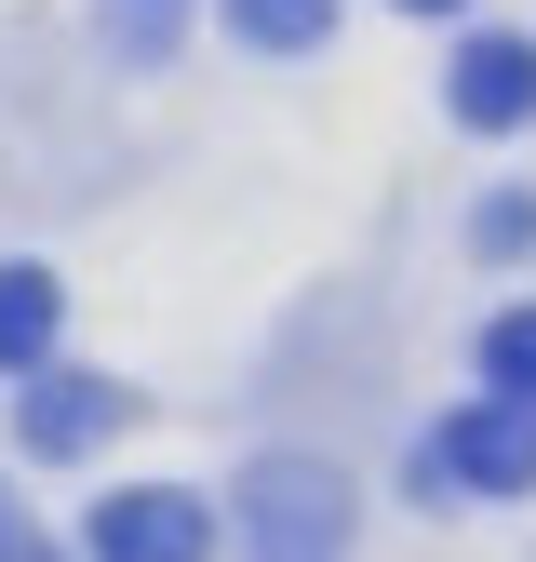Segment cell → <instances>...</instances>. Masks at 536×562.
Returning <instances> with one entry per match:
<instances>
[{"label": "cell", "mask_w": 536, "mask_h": 562, "mask_svg": "<svg viewBox=\"0 0 536 562\" xmlns=\"http://www.w3.org/2000/svg\"><path fill=\"white\" fill-rule=\"evenodd\" d=\"M429 496H536V402L483 389V402L429 442Z\"/></svg>", "instance_id": "cell-2"}, {"label": "cell", "mask_w": 536, "mask_h": 562, "mask_svg": "<svg viewBox=\"0 0 536 562\" xmlns=\"http://www.w3.org/2000/svg\"><path fill=\"white\" fill-rule=\"evenodd\" d=\"M402 14H469V0H402Z\"/></svg>", "instance_id": "cell-11"}, {"label": "cell", "mask_w": 536, "mask_h": 562, "mask_svg": "<svg viewBox=\"0 0 536 562\" xmlns=\"http://www.w3.org/2000/svg\"><path fill=\"white\" fill-rule=\"evenodd\" d=\"M469 241H483V255H523V241H536V201H523V188H496L483 215H469Z\"/></svg>", "instance_id": "cell-9"}, {"label": "cell", "mask_w": 536, "mask_h": 562, "mask_svg": "<svg viewBox=\"0 0 536 562\" xmlns=\"http://www.w3.org/2000/svg\"><path fill=\"white\" fill-rule=\"evenodd\" d=\"M67 335V281L54 268H0V375H41Z\"/></svg>", "instance_id": "cell-6"}, {"label": "cell", "mask_w": 536, "mask_h": 562, "mask_svg": "<svg viewBox=\"0 0 536 562\" xmlns=\"http://www.w3.org/2000/svg\"><path fill=\"white\" fill-rule=\"evenodd\" d=\"M443 108H456L469 134H523V121H536V41H523V27H469L456 67H443Z\"/></svg>", "instance_id": "cell-4"}, {"label": "cell", "mask_w": 536, "mask_h": 562, "mask_svg": "<svg viewBox=\"0 0 536 562\" xmlns=\"http://www.w3.org/2000/svg\"><path fill=\"white\" fill-rule=\"evenodd\" d=\"M134 415V389L121 375H81V362H41L27 389H14V442L27 456H94L108 429Z\"/></svg>", "instance_id": "cell-3"}, {"label": "cell", "mask_w": 536, "mask_h": 562, "mask_svg": "<svg viewBox=\"0 0 536 562\" xmlns=\"http://www.w3.org/2000/svg\"><path fill=\"white\" fill-rule=\"evenodd\" d=\"M483 389L536 402V308H496V322H483Z\"/></svg>", "instance_id": "cell-8"}, {"label": "cell", "mask_w": 536, "mask_h": 562, "mask_svg": "<svg viewBox=\"0 0 536 562\" xmlns=\"http://www.w3.org/2000/svg\"><path fill=\"white\" fill-rule=\"evenodd\" d=\"M335 27V0H228V41L242 54H309Z\"/></svg>", "instance_id": "cell-7"}, {"label": "cell", "mask_w": 536, "mask_h": 562, "mask_svg": "<svg viewBox=\"0 0 536 562\" xmlns=\"http://www.w3.org/2000/svg\"><path fill=\"white\" fill-rule=\"evenodd\" d=\"M349 549V482L322 456H255L242 482V562H335Z\"/></svg>", "instance_id": "cell-1"}, {"label": "cell", "mask_w": 536, "mask_h": 562, "mask_svg": "<svg viewBox=\"0 0 536 562\" xmlns=\"http://www.w3.org/2000/svg\"><path fill=\"white\" fill-rule=\"evenodd\" d=\"M0 562H67V549H54V536H41V522L14 509V496H0Z\"/></svg>", "instance_id": "cell-10"}, {"label": "cell", "mask_w": 536, "mask_h": 562, "mask_svg": "<svg viewBox=\"0 0 536 562\" xmlns=\"http://www.w3.org/2000/svg\"><path fill=\"white\" fill-rule=\"evenodd\" d=\"M94 562H215V509L175 496V482H134L94 509Z\"/></svg>", "instance_id": "cell-5"}]
</instances>
